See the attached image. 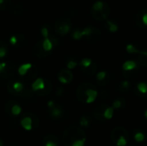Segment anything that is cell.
<instances>
[{"mask_svg":"<svg viewBox=\"0 0 147 146\" xmlns=\"http://www.w3.org/2000/svg\"><path fill=\"white\" fill-rule=\"evenodd\" d=\"M86 142V139H78L76 141H74L72 143V145L71 146H84Z\"/></svg>","mask_w":147,"mask_h":146,"instance_id":"cell-37","label":"cell"},{"mask_svg":"<svg viewBox=\"0 0 147 146\" xmlns=\"http://www.w3.org/2000/svg\"><path fill=\"white\" fill-rule=\"evenodd\" d=\"M144 115H145V118L147 120V109L145 111V114H144Z\"/></svg>","mask_w":147,"mask_h":146,"instance_id":"cell-43","label":"cell"},{"mask_svg":"<svg viewBox=\"0 0 147 146\" xmlns=\"http://www.w3.org/2000/svg\"><path fill=\"white\" fill-rule=\"evenodd\" d=\"M32 67H33V65H32L31 63H25V64H22V65H21L18 67V70H17L18 74H19L20 76L23 77V76H25V75L31 70Z\"/></svg>","mask_w":147,"mask_h":146,"instance_id":"cell-13","label":"cell"},{"mask_svg":"<svg viewBox=\"0 0 147 146\" xmlns=\"http://www.w3.org/2000/svg\"><path fill=\"white\" fill-rule=\"evenodd\" d=\"M141 21H142V24L147 26V12H146V13L141 16Z\"/></svg>","mask_w":147,"mask_h":146,"instance_id":"cell-40","label":"cell"},{"mask_svg":"<svg viewBox=\"0 0 147 146\" xmlns=\"http://www.w3.org/2000/svg\"><path fill=\"white\" fill-rule=\"evenodd\" d=\"M81 139H86L84 133L78 127L71 126L65 131L63 141L65 146H71L74 141Z\"/></svg>","mask_w":147,"mask_h":146,"instance_id":"cell-1","label":"cell"},{"mask_svg":"<svg viewBox=\"0 0 147 146\" xmlns=\"http://www.w3.org/2000/svg\"><path fill=\"white\" fill-rule=\"evenodd\" d=\"M71 22L67 17H60L58 18L55 22L54 28L58 34L59 35H65L71 30Z\"/></svg>","mask_w":147,"mask_h":146,"instance_id":"cell-3","label":"cell"},{"mask_svg":"<svg viewBox=\"0 0 147 146\" xmlns=\"http://www.w3.org/2000/svg\"><path fill=\"white\" fill-rule=\"evenodd\" d=\"M130 88H131V83L127 80H124L123 82H121L120 83V86H119L120 91L124 92V93H127V91H129Z\"/></svg>","mask_w":147,"mask_h":146,"instance_id":"cell-18","label":"cell"},{"mask_svg":"<svg viewBox=\"0 0 147 146\" xmlns=\"http://www.w3.org/2000/svg\"><path fill=\"white\" fill-rule=\"evenodd\" d=\"M107 105H105V104H102V105H101V106H98L96 109H95V111H94V115H95V117L97 119V120H103L104 118H103V113H104V111H105V109L107 108Z\"/></svg>","mask_w":147,"mask_h":146,"instance_id":"cell-14","label":"cell"},{"mask_svg":"<svg viewBox=\"0 0 147 146\" xmlns=\"http://www.w3.org/2000/svg\"><path fill=\"white\" fill-rule=\"evenodd\" d=\"M107 24H108V28L111 33H115L118 31L119 27L115 22H114L110 20H107Z\"/></svg>","mask_w":147,"mask_h":146,"instance_id":"cell-22","label":"cell"},{"mask_svg":"<svg viewBox=\"0 0 147 146\" xmlns=\"http://www.w3.org/2000/svg\"><path fill=\"white\" fill-rule=\"evenodd\" d=\"M107 76H108L107 71H99V72L96 74V80H97L99 83H100V82H103V81L107 78Z\"/></svg>","mask_w":147,"mask_h":146,"instance_id":"cell-29","label":"cell"},{"mask_svg":"<svg viewBox=\"0 0 147 146\" xmlns=\"http://www.w3.org/2000/svg\"><path fill=\"white\" fill-rule=\"evenodd\" d=\"M9 91L10 90H13V92H12L13 94H18V93H21V92L23 91L24 85L21 82H14L12 83L11 87L9 86Z\"/></svg>","mask_w":147,"mask_h":146,"instance_id":"cell-12","label":"cell"},{"mask_svg":"<svg viewBox=\"0 0 147 146\" xmlns=\"http://www.w3.org/2000/svg\"><path fill=\"white\" fill-rule=\"evenodd\" d=\"M115 144L117 146H126L127 144V139L124 136H121L116 140Z\"/></svg>","mask_w":147,"mask_h":146,"instance_id":"cell-32","label":"cell"},{"mask_svg":"<svg viewBox=\"0 0 147 146\" xmlns=\"http://www.w3.org/2000/svg\"><path fill=\"white\" fill-rule=\"evenodd\" d=\"M72 37H73L74 40H80V39H82L83 38V35H82L81 30H79V29L74 30V32L72 34Z\"/></svg>","mask_w":147,"mask_h":146,"instance_id":"cell-36","label":"cell"},{"mask_svg":"<svg viewBox=\"0 0 147 146\" xmlns=\"http://www.w3.org/2000/svg\"><path fill=\"white\" fill-rule=\"evenodd\" d=\"M91 65H92V60H91L90 59H89V58H84V59H83L81 60V62H80V65H81L84 69L90 67Z\"/></svg>","mask_w":147,"mask_h":146,"instance_id":"cell-28","label":"cell"},{"mask_svg":"<svg viewBox=\"0 0 147 146\" xmlns=\"http://www.w3.org/2000/svg\"><path fill=\"white\" fill-rule=\"evenodd\" d=\"M96 65L95 64L92 63V65H91L90 67L84 69V70H83V72H84V74L88 75V76H91V75H93V74L96 72Z\"/></svg>","mask_w":147,"mask_h":146,"instance_id":"cell-23","label":"cell"},{"mask_svg":"<svg viewBox=\"0 0 147 146\" xmlns=\"http://www.w3.org/2000/svg\"><path fill=\"white\" fill-rule=\"evenodd\" d=\"M122 69L124 71H133L138 69V63L134 60H127L122 65Z\"/></svg>","mask_w":147,"mask_h":146,"instance_id":"cell-10","label":"cell"},{"mask_svg":"<svg viewBox=\"0 0 147 146\" xmlns=\"http://www.w3.org/2000/svg\"><path fill=\"white\" fill-rule=\"evenodd\" d=\"M91 84L90 83H82L78 86V90H77V96H78V99L81 102H85V90L90 88Z\"/></svg>","mask_w":147,"mask_h":146,"instance_id":"cell-8","label":"cell"},{"mask_svg":"<svg viewBox=\"0 0 147 146\" xmlns=\"http://www.w3.org/2000/svg\"><path fill=\"white\" fill-rule=\"evenodd\" d=\"M109 13L108 3L102 1H96L92 5V15L98 21L107 20Z\"/></svg>","mask_w":147,"mask_h":146,"instance_id":"cell-2","label":"cell"},{"mask_svg":"<svg viewBox=\"0 0 147 146\" xmlns=\"http://www.w3.org/2000/svg\"><path fill=\"white\" fill-rule=\"evenodd\" d=\"M21 126H22V128L26 131H31L33 128V120L31 119V117H23L21 120Z\"/></svg>","mask_w":147,"mask_h":146,"instance_id":"cell-11","label":"cell"},{"mask_svg":"<svg viewBox=\"0 0 147 146\" xmlns=\"http://www.w3.org/2000/svg\"><path fill=\"white\" fill-rule=\"evenodd\" d=\"M89 125H90L89 119L86 116L81 117V119H80V126H82L84 127H87V126H89Z\"/></svg>","mask_w":147,"mask_h":146,"instance_id":"cell-35","label":"cell"},{"mask_svg":"<svg viewBox=\"0 0 147 146\" xmlns=\"http://www.w3.org/2000/svg\"><path fill=\"white\" fill-rule=\"evenodd\" d=\"M48 139H47L46 143H45V146H58V142L56 139V137L53 136V139H50V136L47 137Z\"/></svg>","mask_w":147,"mask_h":146,"instance_id":"cell-31","label":"cell"},{"mask_svg":"<svg viewBox=\"0 0 147 146\" xmlns=\"http://www.w3.org/2000/svg\"><path fill=\"white\" fill-rule=\"evenodd\" d=\"M77 65H78V62H77V61H75V60H70V61L67 63L66 67H67L68 70L71 71V70H73Z\"/></svg>","mask_w":147,"mask_h":146,"instance_id":"cell-38","label":"cell"},{"mask_svg":"<svg viewBox=\"0 0 147 146\" xmlns=\"http://www.w3.org/2000/svg\"><path fill=\"white\" fill-rule=\"evenodd\" d=\"M126 50L128 53H131V54H134V53H139L140 50L137 49L135 46H134L133 44H128L126 46Z\"/></svg>","mask_w":147,"mask_h":146,"instance_id":"cell-26","label":"cell"},{"mask_svg":"<svg viewBox=\"0 0 147 146\" xmlns=\"http://www.w3.org/2000/svg\"><path fill=\"white\" fill-rule=\"evenodd\" d=\"M6 67H7V64L5 62H1L0 63V74L6 71Z\"/></svg>","mask_w":147,"mask_h":146,"instance_id":"cell-39","label":"cell"},{"mask_svg":"<svg viewBox=\"0 0 147 146\" xmlns=\"http://www.w3.org/2000/svg\"><path fill=\"white\" fill-rule=\"evenodd\" d=\"M47 107L51 109V108H54L55 107V102H53V101H49L48 102H47Z\"/></svg>","mask_w":147,"mask_h":146,"instance_id":"cell-41","label":"cell"},{"mask_svg":"<svg viewBox=\"0 0 147 146\" xmlns=\"http://www.w3.org/2000/svg\"><path fill=\"white\" fill-rule=\"evenodd\" d=\"M124 104H125V102H124L122 100H121V99H116V100H115V101L113 102L112 108H113L114 109L118 110V109L121 108H122V106H123Z\"/></svg>","mask_w":147,"mask_h":146,"instance_id":"cell-25","label":"cell"},{"mask_svg":"<svg viewBox=\"0 0 147 146\" xmlns=\"http://www.w3.org/2000/svg\"><path fill=\"white\" fill-rule=\"evenodd\" d=\"M45 88H46V83H45L44 79L41 77L36 78L31 85V89L34 92L42 91Z\"/></svg>","mask_w":147,"mask_h":146,"instance_id":"cell-9","label":"cell"},{"mask_svg":"<svg viewBox=\"0 0 147 146\" xmlns=\"http://www.w3.org/2000/svg\"><path fill=\"white\" fill-rule=\"evenodd\" d=\"M8 53V45L5 41L0 40V59L4 58Z\"/></svg>","mask_w":147,"mask_h":146,"instance_id":"cell-16","label":"cell"},{"mask_svg":"<svg viewBox=\"0 0 147 146\" xmlns=\"http://www.w3.org/2000/svg\"><path fill=\"white\" fill-rule=\"evenodd\" d=\"M146 136L142 132H136L134 134V140L138 143H141L145 140Z\"/></svg>","mask_w":147,"mask_h":146,"instance_id":"cell-27","label":"cell"},{"mask_svg":"<svg viewBox=\"0 0 147 146\" xmlns=\"http://www.w3.org/2000/svg\"><path fill=\"white\" fill-rule=\"evenodd\" d=\"M40 33H41V35L45 38H48L50 35H49V29H48V27L47 25H44L41 28H40Z\"/></svg>","mask_w":147,"mask_h":146,"instance_id":"cell-33","label":"cell"},{"mask_svg":"<svg viewBox=\"0 0 147 146\" xmlns=\"http://www.w3.org/2000/svg\"><path fill=\"white\" fill-rule=\"evenodd\" d=\"M98 96V92L96 91V89L93 88H88L85 90V103L90 104L95 102Z\"/></svg>","mask_w":147,"mask_h":146,"instance_id":"cell-6","label":"cell"},{"mask_svg":"<svg viewBox=\"0 0 147 146\" xmlns=\"http://www.w3.org/2000/svg\"><path fill=\"white\" fill-rule=\"evenodd\" d=\"M10 113L14 116H18L22 113V108L18 104H14L10 108Z\"/></svg>","mask_w":147,"mask_h":146,"instance_id":"cell-24","label":"cell"},{"mask_svg":"<svg viewBox=\"0 0 147 146\" xmlns=\"http://www.w3.org/2000/svg\"><path fill=\"white\" fill-rule=\"evenodd\" d=\"M50 114L53 118H59L62 114V110L55 106L54 108L50 109Z\"/></svg>","mask_w":147,"mask_h":146,"instance_id":"cell-19","label":"cell"},{"mask_svg":"<svg viewBox=\"0 0 147 146\" xmlns=\"http://www.w3.org/2000/svg\"><path fill=\"white\" fill-rule=\"evenodd\" d=\"M11 4V0H0V10L7 9Z\"/></svg>","mask_w":147,"mask_h":146,"instance_id":"cell-30","label":"cell"},{"mask_svg":"<svg viewBox=\"0 0 147 146\" xmlns=\"http://www.w3.org/2000/svg\"><path fill=\"white\" fill-rule=\"evenodd\" d=\"M59 81L63 83V84H67L70 83L72 79H73V74L71 73V71L68 69H64L62 71H59V76H58Z\"/></svg>","mask_w":147,"mask_h":146,"instance_id":"cell-4","label":"cell"},{"mask_svg":"<svg viewBox=\"0 0 147 146\" xmlns=\"http://www.w3.org/2000/svg\"><path fill=\"white\" fill-rule=\"evenodd\" d=\"M139 54H142V55H144V56L147 57V50H144V51H140Z\"/></svg>","mask_w":147,"mask_h":146,"instance_id":"cell-42","label":"cell"},{"mask_svg":"<svg viewBox=\"0 0 147 146\" xmlns=\"http://www.w3.org/2000/svg\"><path fill=\"white\" fill-rule=\"evenodd\" d=\"M25 42L26 39L23 34H16L12 35L9 38V43L15 46H22L25 44Z\"/></svg>","mask_w":147,"mask_h":146,"instance_id":"cell-7","label":"cell"},{"mask_svg":"<svg viewBox=\"0 0 147 146\" xmlns=\"http://www.w3.org/2000/svg\"><path fill=\"white\" fill-rule=\"evenodd\" d=\"M137 90L140 93V95L147 94V83L145 82H140L137 85Z\"/></svg>","mask_w":147,"mask_h":146,"instance_id":"cell-20","label":"cell"},{"mask_svg":"<svg viewBox=\"0 0 147 146\" xmlns=\"http://www.w3.org/2000/svg\"><path fill=\"white\" fill-rule=\"evenodd\" d=\"M114 108L112 107H107V108L105 109L104 113H103V118L105 120H110L112 119L113 115H114Z\"/></svg>","mask_w":147,"mask_h":146,"instance_id":"cell-21","label":"cell"},{"mask_svg":"<svg viewBox=\"0 0 147 146\" xmlns=\"http://www.w3.org/2000/svg\"><path fill=\"white\" fill-rule=\"evenodd\" d=\"M138 60H139V63H140L143 66L147 68V57L142 54H140V56H138Z\"/></svg>","mask_w":147,"mask_h":146,"instance_id":"cell-34","label":"cell"},{"mask_svg":"<svg viewBox=\"0 0 147 146\" xmlns=\"http://www.w3.org/2000/svg\"><path fill=\"white\" fill-rule=\"evenodd\" d=\"M121 136H124L126 137L127 139H128V133H127V131L123 128V127H116L115 129L112 130V133H111V138H112V140L115 143L116 140L121 137Z\"/></svg>","mask_w":147,"mask_h":146,"instance_id":"cell-5","label":"cell"},{"mask_svg":"<svg viewBox=\"0 0 147 146\" xmlns=\"http://www.w3.org/2000/svg\"><path fill=\"white\" fill-rule=\"evenodd\" d=\"M0 146H3V143L1 139H0Z\"/></svg>","mask_w":147,"mask_h":146,"instance_id":"cell-44","label":"cell"},{"mask_svg":"<svg viewBox=\"0 0 147 146\" xmlns=\"http://www.w3.org/2000/svg\"><path fill=\"white\" fill-rule=\"evenodd\" d=\"M24 12V6L22 3H18L15 5L12 9V14L15 15H21Z\"/></svg>","mask_w":147,"mask_h":146,"instance_id":"cell-17","label":"cell"},{"mask_svg":"<svg viewBox=\"0 0 147 146\" xmlns=\"http://www.w3.org/2000/svg\"><path fill=\"white\" fill-rule=\"evenodd\" d=\"M34 53L38 56V57H41V56H46L48 52H46L41 46V41H39L35 46H34Z\"/></svg>","mask_w":147,"mask_h":146,"instance_id":"cell-15","label":"cell"}]
</instances>
